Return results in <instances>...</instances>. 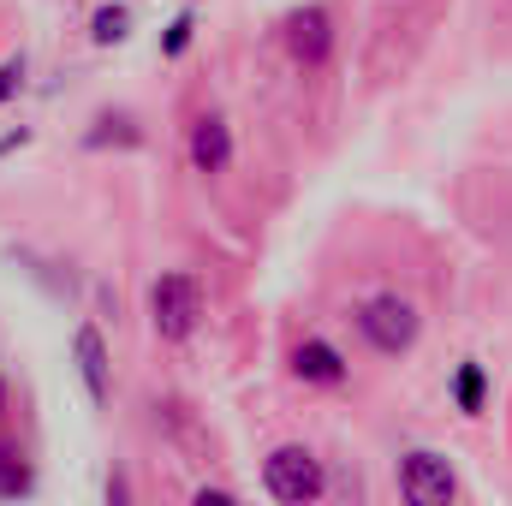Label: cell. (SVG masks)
<instances>
[{
    "instance_id": "obj_1",
    "label": "cell",
    "mask_w": 512,
    "mask_h": 506,
    "mask_svg": "<svg viewBox=\"0 0 512 506\" xmlns=\"http://www.w3.org/2000/svg\"><path fill=\"white\" fill-rule=\"evenodd\" d=\"M149 322H155V334L173 340V346L191 340L197 322H203V286H197V274H185V268L155 274V286H149Z\"/></svg>"
},
{
    "instance_id": "obj_2",
    "label": "cell",
    "mask_w": 512,
    "mask_h": 506,
    "mask_svg": "<svg viewBox=\"0 0 512 506\" xmlns=\"http://www.w3.org/2000/svg\"><path fill=\"white\" fill-rule=\"evenodd\" d=\"M358 334H364L382 358H405V352L417 346V334H423V316H417L411 298L376 292V298H364V310H358Z\"/></svg>"
},
{
    "instance_id": "obj_3",
    "label": "cell",
    "mask_w": 512,
    "mask_h": 506,
    "mask_svg": "<svg viewBox=\"0 0 512 506\" xmlns=\"http://www.w3.org/2000/svg\"><path fill=\"white\" fill-rule=\"evenodd\" d=\"M262 489L286 506H304L328 489V477H322V459L292 441V447H274V453L262 459Z\"/></svg>"
},
{
    "instance_id": "obj_4",
    "label": "cell",
    "mask_w": 512,
    "mask_h": 506,
    "mask_svg": "<svg viewBox=\"0 0 512 506\" xmlns=\"http://www.w3.org/2000/svg\"><path fill=\"white\" fill-rule=\"evenodd\" d=\"M399 489H405L411 506H447L453 495H459V477H453L447 453L417 447V453H405V465H399Z\"/></svg>"
},
{
    "instance_id": "obj_5",
    "label": "cell",
    "mask_w": 512,
    "mask_h": 506,
    "mask_svg": "<svg viewBox=\"0 0 512 506\" xmlns=\"http://www.w3.org/2000/svg\"><path fill=\"white\" fill-rule=\"evenodd\" d=\"M72 364H78V381H84L90 405H108L114 399V364H108V340H102L96 322H84L72 334Z\"/></svg>"
},
{
    "instance_id": "obj_6",
    "label": "cell",
    "mask_w": 512,
    "mask_h": 506,
    "mask_svg": "<svg viewBox=\"0 0 512 506\" xmlns=\"http://www.w3.org/2000/svg\"><path fill=\"white\" fill-rule=\"evenodd\" d=\"M286 48H292V60H304V66H322V60L334 54V18H328L322 6H304V12H292V18H286Z\"/></svg>"
},
{
    "instance_id": "obj_7",
    "label": "cell",
    "mask_w": 512,
    "mask_h": 506,
    "mask_svg": "<svg viewBox=\"0 0 512 506\" xmlns=\"http://www.w3.org/2000/svg\"><path fill=\"white\" fill-rule=\"evenodd\" d=\"M292 376L310 381V387H340L352 370H346V358H340L328 340H316V334H310V340H298V346H292Z\"/></svg>"
},
{
    "instance_id": "obj_8",
    "label": "cell",
    "mask_w": 512,
    "mask_h": 506,
    "mask_svg": "<svg viewBox=\"0 0 512 506\" xmlns=\"http://www.w3.org/2000/svg\"><path fill=\"white\" fill-rule=\"evenodd\" d=\"M191 167L197 173H227L233 167V131H227L221 114H203L191 126Z\"/></svg>"
},
{
    "instance_id": "obj_9",
    "label": "cell",
    "mask_w": 512,
    "mask_h": 506,
    "mask_svg": "<svg viewBox=\"0 0 512 506\" xmlns=\"http://www.w3.org/2000/svg\"><path fill=\"white\" fill-rule=\"evenodd\" d=\"M24 495H36V471L18 447H0V501H24Z\"/></svg>"
},
{
    "instance_id": "obj_10",
    "label": "cell",
    "mask_w": 512,
    "mask_h": 506,
    "mask_svg": "<svg viewBox=\"0 0 512 506\" xmlns=\"http://www.w3.org/2000/svg\"><path fill=\"white\" fill-rule=\"evenodd\" d=\"M126 36H131V6L114 0V6H96V12H90V42H96V48H120Z\"/></svg>"
},
{
    "instance_id": "obj_11",
    "label": "cell",
    "mask_w": 512,
    "mask_h": 506,
    "mask_svg": "<svg viewBox=\"0 0 512 506\" xmlns=\"http://www.w3.org/2000/svg\"><path fill=\"white\" fill-rule=\"evenodd\" d=\"M453 399H459L465 417L483 411V399H489V376H483V364H459V376H453Z\"/></svg>"
},
{
    "instance_id": "obj_12",
    "label": "cell",
    "mask_w": 512,
    "mask_h": 506,
    "mask_svg": "<svg viewBox=\"0 0 512 506\" xmlns=\"http://www.w3.org/2000/svg\"><path fill=\"white\" fill-rule=\"evenodd\" d=\"M191 36H197V12H179V18L167 24V36H161V54H167V60H179V54L191 48Z\"/></svg>"
},
{
    "instance_id": "obj_13",
    "label": "cell",
    "mask_w": 512,
    "mask_h": 506,
    "mask_svg": "<svg viewBox=\"0 0 512 506\" xmlns=\"http://www.w3.org/2000/svg\"><path fill=\"white\" fill-rule=\"evenodd\" d=\"M18 90H24V54H18V60H6V66H0V102H12V96H18Z\"/></svg>"
},
{
    "instance_id": "obj_14",
    "label": "cell",
    "mask_w": 512,
    "mask_h": 506,
    "mask_svg": "<svg viewBox=\"0 0 512 506\" xmlns=\"http://www.w3.org/2000/svg\"><path fill=\"white\" fill-rule=\"evenodd\" d=\"M0 417H6V381H0Z\"/></svg>"
}]
</instances>
